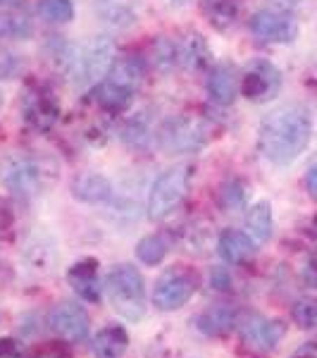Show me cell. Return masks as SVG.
I'll return each instance as SVG.
<instances>
[{
    "mask_svg": "<svg viewBox=\"0 0 317 358\" xmlns=\"http://www.w3.org/2000/svg\"><path fill=\"white\" fill-rule=\"evenodd\" d=\"M313 138V115L303 106H281L265 115L258 129V148L272 165H291Z\"/></svg>",
    "mask_w": 317,
    "mask_h": 358,
    "instance_id": "cell-1",
    "label": "cell"
},
{
    "mask_svg": "<svg viewBox=\"0 0 317 358\" xmlns=\"http://www.w3.org/2000/svg\"><path fill=\"white\" fill-rule=\"evenodd\" d=\"M148 72V60H143L141 55H119L115 57L110 72L105 74L101 84L96 89L98 103L103 110L108 113H122L129 108L131 98L138 91V86L143 84Z\"/></svg>",
    "mask_w": 317,
    "mask_h": 358,
    "instance_id": "cell-2",
    "label": "cell"
},
{
    "mask_svg": "<svg viewBox=\"0 0 317 358\" xmlns=\"http://www.w3.org/2000/svg\"><path fill=\"white\" fill-rule=\"evenodd\" d=\"M103 289L108 294V301L124 320L138 322L146 317L148 296H146V280L131 263H119L108 273Z\"/></svg>",
    "mask_w": 317,
    "mask_h": 358,
    "instance_id": "cell-3",
    "label": "cell"
},
{
    "mask_svg": "<svg viewBox=\"0 0 317 358\" xmlns=\"http://www.w3.org/2000/svg\"><path fill=\"white\" fill-rule=\"evenodd\" d=\"M3 184L8 192L20 199H31L41 194L53 179H57V170L48 160L34 158V155H10L3 165Z\"/></svg>",
    "mask_w": 317,
    "mask_h": 358,
    "instance_id": "cell-4",
    "label": "cell"
},
{
    "mask_svg": "<svg viewBox=\"0 0 317 358\" xmlns=\"http://www.w3.org/2000/svg\"><path fill=\"white\" fill-rule=\"evenodd\" d=\"M191 187V167L189 165H175L170 170L160 172V177L153 182L151 192H148L146 213L153 222H160L170 217L177 210Z\"/></svg>",
    "mask_w": 317,
    "mask_h": 358,
    "instance_id": "cell-5",
    "label": "cell"
},
{
    "mask_svg": "<svg viewBox=\"0 0 317 358\" xmlns=\"http://www.w3.org/2000/svg\"><path fill=\"white\" fill-rule=\"evenodd\" d=\"M115 62V41L110 36H96L86 48L74 50L69 77L77 84H101Z\"/></svg>",
    "mask_w": 317,
    "mask_h": 358,
    "instance_id": "cell-6",
    "label": "cell"
},
{
    "mask_svg": "<svg viewBox=\"0 0 317 358\" xmlns=\"http://www.w3.org/2000/svg\"><path fill=\"white\" fill-rule=\"evenodd\" d=\"M158 143L165 153H198L207 143V124L191 115L172 117L158 129Z\"/></svg>",
    "mask_w": 317,
    "mask_h": 358,
    "instance_id": "cell-7",
    "label": "cell"
},
{
    "mask_svg": "<svg viewBox=\"0 0 317 358\" xmlns=\"http://www.w3.org/2000/svg\"><path fill=\"white\" fill-rule=\"evenodd\" d=\"M196 289H198L196 275L189 273L182 265H177V268H170L167 273L160 275V280L153 287L151 299L155 308L163 310V313H170V310H179L182 306L191 301Z\"/></svg>",
    "mask_w": 317,
    "mask_h": 358,
    "instance_id": "cell-8",
    "label": "cell"
},
{
    "mask_svg": "<svg viewBox=\"0 0 317 358\" xmlns=\"http://www.w3.org/2000/svg\"><path fill=\"white\" fill-rule=\"evenodd\" d=\"M251 31L265 43H293L298 36V20L286 8L267 5L251 17Z\"/></svg>",
    "mask_w": 317,
    "mask_h": 358,
    "instance_id": "cell-9",
    "label": "cell"
},
{
    "mask_svg": "<svg viewBox=\"0 0 317 358\" xmlns=\"http://www.w3.org/2000/svg\"><path fill=\"white\" fill-rule=\"evenodd\" d=\"M281 91V72L272 62L253 60L246 72L241 74V96H246L253 103H267L279 96Z\"/></svg>",
    "mask_w": 317,
    "mask_h": 358,
    "instance_id": "cell-10",
    "label": "cell"
},
{
    "mask_svg": "<svg viewBox=\"0 0 317 358\" xmlns=\"http://www.w3.org/2000/svg\"><path fill=\"white\" fill-rule=\"evenodd\" d=\"M246 346L258 351H274L286 337V325L274 317H265L260 313H249L236 322Z\"/></svg>",
    "mask_w": 317,
    "mask_h": 358,
    "instance_id": "cell-11",
    "label": "cell"
},
{
    "mask_svg": "<svg viewBox=\"0 0 317 358\" xmlns=\"http://www.w3.org/2000/svg\"><path fill=\"white\" fill-rule=\"evenodd\" d=\"M50 330L67 344H79L89 337L91 317L77 301H60L50 310Z\"/></svg>",
    "mask_w": 317,
    "mask_h": 358,
    "instance_id": "cell-12",
    "label": "cell"
},
{
    "mask_svg": "<svg viewBox=\"0 0 317 358\" xmlns=\"http://www.w3.org/2000/svg\"><path fill=\"white\" fill-rule=\"evenodd\" d=\"M22 113H24L27 124H31L38 131H48L57 122L60 106H57V98L50 94V89L41 84H31L22 98Z\"/></svg>",
    "mask_w": 317,
    "mask_h": 358,
    "instance_id": "cell-13",
    "label": "cell"
},
{
    "mask_svg": "<svg viewBox=\"0 0 317 358\" xmlns=\"http://www.w3.org/2000/svg\"><path fill=\"white\" fill-rule=\"evenodd\" d=\"M67 285L86 303H101V280H98V261L96 258H82L67 270Z\"/></svg>",
    "mask_w": 317,
    "mask_h": 358,
    "instance_id": "cell-14",
    "label": "cell"
},
{
    "mask_svg": "<svg viewBox=\"0 0 317 358\" xmlns=\"http://www.w3.org/2000/svg\"><path fill=\"white\" fill-rule=\"evenodd\" d=\"M241 94V77L232 62L215 65L207 74V96L217 106H232Z\"/></svg>",
    "mask_w": 317,
    "mask_h": 358,
    "instance_id": "cell-15",
    "label": "cell"
},
{
    "mask_svg": "<svg viewBox=\"0 0 317 358\" xmlns=\"http://www.w3.org/2000/svg\"><path fill=\"white\" fill-rule=\"evenodd\" d=\"M256 246L258 244L253 241V236L249 232H241V229H224L220 239H217V253L229 265H241L251 261L258 251Z\"/></svg>",
    "mask_w": 317,
    "mask_h": 358,
    "instance_id": "cell-16",
    "label": "cell"
},
{
    "mask_svg": "<svg viewBox=\"0 0 317 358\" xmlns=\"http://www.w3.org/2000/svg\"><path fill=\"white\" fill-rule=\"evenodd\" d=\"M236 322H239V313H236L234 306L215 303L198 315L196 325H198V330L207 334V337H227L236 327Z\"/></svg>",
    "mask_w": 317,
    "mask_h": 358,
    "instance_id": "cell-17",
    "label": "cell"
},
{
    "mask_svg": "<svg viewBox=\"0 0 317 358\" xmlns=\"http://www.w3.org/2000/svg\"><path fill=\"white\" fill-rule=\"evenodd\" d=\"M91 351L96 358H124L129 351V332L122 325L101 327L91 339Z\"/></svg>",
    "mask_w": 317,
    "mask_h": 358,
    "instance_id": "cell-18",
    "label": "cell"
},
{
    "mask_svg": "<svg viewBox=\"0 0 317 358\" xmlns=\"http://www.w3.org/2000/svg\"><path fill=\"white\" fill-rule=\"evenodd\" d=\"M72 196L84 203H105L112 199V184L110 179L98 175V172H84L74 179Z\"/></svg>",
    "mask_w": 317,
    "mask_h": 358,
    "instance_id": "cell-19",
    "label": "cell"
},
{
    "mask_svg": "<svg viewBox=\"0 0 317 358\" xmlns=\"http://www.w3.org/2000/svg\"><path fill=\"white\" fill-rule=\"evenodd\" d=\"M96 13L110 27L126 29L136 22L138 3L136 0H96Z\"/></svg>",
    "mask_w": 317,
    "mask_h": 358,
    "instance_id": "cell-20",
    "label": "cell"
},
{
    "mask_svg": "<svg viewBox=\"0 0 317 358\" xmlns=\"http://www.w3.org/2000/svg\"><path fill=\"white\" fill-rule=\"evenodd\" d=\"M246 232L253 236L256 244H265V241L272 239L274 217H272V206H270L267 201H258V203L246 213Z\"/></svg>",
    "mask_w": 317,
    "mask_h": 358,
    "instance_id": "cell-21",
    "label": "cell"
},
{
    "mask_svg": "<svg viewBox=\"0 0 317 358\" xmlns=\"http://www.w3.org/2000/svg\"><path fill=\"white\" fill-rule=\"evenodd\" d=\"M177 48H179V65L184 69H191V72L203 69L207 65V60H210V48H207L205 38L196 31L186 34L184 41L177 43Z\"/></svg>",
    "mask_w": 317,
    "mask_h": 358,
    "instance_id": "cell-22",
    "label": "cell"
},
{
    "mask_svg": "<svg viewBox=\"0 0 317 358\" xmlns=\"http://www.w3.org/2000/svg\"><path fill=\"white\" fill-rule=\"evenodd\" d=\"M200 5L217 31H227L239 17V0H200Z\"/></svg>",
    "mask_w": 317,
    "mask_h": 358,
    "instance_id": "cell-23",
    "label": "cell"
},
{
    "mask_svg": "<svg viewBox=\"0 0 317 358\" xmlns=\"http://www.w3.org/2000/svg\"><path fill=\"white\" fill-rule=\"evenodd\" d=\"M148 65H153L160 74L172 72V69L179 65V48H177V43L167 36H160L151 48V60H148Z\"/></svg>",
    "mask_w": 317,
    "mask_h": 358,
    "instance_id": "cell-24",
    "label": "cell"
},
{
    "mask_svg": "<svg viewBox=\"0 0 317 358\" xmlns=\"http://www.w3.org/2000/svg\"><path fill=\"white\" fill-rule=\"evenodd\" d=\"M34 34V24L27 15L10 13L3 10L0 13V38H10V41H24Z\"/></svg>",
    "mask_w": 317,
    "mask_h": 358,
    "instance_id": "cell-25",
    "label": "cell"
},
{
    "mask_svg": "<svg viewBox=\"0 0 317 358\" xmlns=\"http://www.w3.org/2000/svg\"><path fill=\"white\" fill-rule=\"evenodd\" d=\"M167 251H170V246H167V239L163 234H146L136 244V258L143 265H151V268L165 261Z\"/></svg>",
    "mask_w": 317,
    "mask_h": 358,
    "instance_id": "cell-26",
    "label": "cell"
},
{
    "mask_svg": "<svg viewBox=\"0 0 317 358\" xmlns=\"http://www.w3.org/2000/svg\"><path fill=\"white\" fill-rule=\"evenodd\" d=\"M38 15L50 24H67L74 20V5L72 0H41Z\"/></svg>",
    "mask_w": 317,
    "mask_h": 358,
    "instance_id": "cell-27",
    "label": "cell"
},
{
    "mask_svg": "<svg viewBox=\"0 0 317 358\" xmlns=\"http://www.w3.org/2000/svg\"><path fill=\"white\" fill-rule=\"evenodd\" d=\"M246 201V187L239 179H224L220 192H217V203L222 210H239Z\"/></svg>",
    "mask_w": 317,
    "mask_h": 358,
    "instance_id": "cell-28",
    "label": "cell"
},
{
    "mask_svg": "<svg viewBox=\"0 0 317 358\" xmlns=\"http://www.w3.org/2000/svg\"><path fill=\"white\" fill-rule=\"evenodd\" d=\"M291 320L296 322L301 330H315L317 327V299H301L293 303Z\"/></svg>",
    "mask_w": 317,
    "mask_h": 358,
    "instance_id": "cell-29",
    "label": "cell"
},
{
    "mask_svg": "<svg viewBox=\"0 0 317 358\" xmlns=\"http://www.w3.org/2000/svg\"><path fill=\"white\" fill-rule=\"evenodd\" d=\"M151 127H148L146 122V117H134L129 124H126V129H124V141L129 143V146H134V148H146L148 146V141H151Z\"/></svg>",
    "mask_w": 317,
    "mask_h": 358,
    "instance_id": "cell-30",
    "label": "cell"
},
{
    "mask_svg": "<svg viewBox=\"0 0 317 358\" xmlns=\"http://www.w3.org/2000/svg\"><path fill=\"white\" fill-rule=\"evenodd\" d=\"M210 287L215 292H229L232 289V275H229L227 268L217 265V268L210 270Z\"/></svg>",
    "mask_w": 317,
    "mask_h": 358,
    "instance_id": "cell-31",
    "label": "cell"
},
{
    "mask_svg": "<svg viewBox=\"0 0 317 358\" xmlns=\"http://www.w3.org/2000/svg\"><path fill=\"white\" fill-rule=\"evenodd\" d=\"M13 222H15L13 208L5 203L3 199H0V234L8 232V229H13Z\"/></svg>",
    "mask_w": 317,
    "mask_h": 358,
    "instance_id": "cell-32",
    "label": "cell"
},
{
    "mask_svg": "<svg viewBox=\"0 0 317 358\" xmlns=\"http://www.w3.org/2000/svg\"><path fill=\"white\" fill-rule=\"evenodd\" d=\"M303 280H305V285H308L310 289H317V256H315V258H310L308 265H305Z\"/></svg>",
    "mask_w": 317,
    "mask_h": 358,
    "instance_id": "cell-33",
    "label": "cell"
},
{
    "mask_svg": "<svg viewBox=\"0 0 317 358\" xmlns=\"http://www.w3.org/2000/svg\"><path fill=\"white\" fill-rule=\"evenodd\" d=\"M36 358H72V356H69V351L65 349V346L53 344V346H45V349L38 351Z\"/></svg>",
    "mask_w": 317,
    "mask_h": 358,
    "instance_id": "cell-34",
    "label": "cell"
},
{
    "mask_svg": "<svg viewBox=\"0 0 317 358\" xmlns=\"http://www.w3.org/2000/svg\"><path fill=\"white\" fill-rule=\"evenodd\" d=\"M20 356V346H17L15 339L5 337L0 339V358H17Z\"/></svg>",
    "mask_w": 317,
    "mask_h": 358,
    "instance_id": "cell-35",
    "label": "cell"
},
{
    "mask_svg": "<svg viewBox=\"0 0 317 358\" xmlns=\"http://www.w3.org/2000/svg\"><path fill=\"white\" fill-rule=\"evenodd\" d=\"M305 189H308L310 199L317 201V160L313 165H310L308 175H305Z\"/></svg>",
    "mask_w": 317,
    "mask_h": 358,
    "instance_id": "cell-36",
    "label": "cell"
},
{
    "mask_svg": "<svg viewBox=\"0 0 317 358\" xmlns=\"http://www.w3.org/2000/svg\"><path fill=\"white\" fill-rule=\"evenodd\" d=\"M293 358H317V342H308L303 344L301 349H296Z\"/></svg>",
    "mask_w": 317,
    "mask_h": 358,
    "instance_id": "cell-37",
    "label": "cell"
},
{
    "mask_svg": "<svg viewBox=\"0 0 317 358\" xmlns=\"http://www.w3.org/2000/svg\"><path fill=\"white\" fill-rule=\"evenodd\" d=\"M24 0H0V8H20Z\"/></svg>",
    "mask_w": 317,
    "mask_h": 358,
    "instance_id": "cell-38",
    "label": "cell"
},
{
    "mask_svg": "<svg viewBox=\"0 0 317 358\" xmlns=\"http://www.w3.org/2000/svg\"><path fill=\"white\" fill-rule=\"evenodd\" d=\"M0 110H3V91H0Z\"/></svg>",
    "mask_w": 317,
    "mask_h": 358,
    "instance_id": "cell-39",
    "label": "cell"
},
{
    "mask_svg": "<svg viewBox=\"0 0 317 358\" xmlns=\"http://www.w3.org/2000/svg\"><path fill=\"white\" fill-rule=\"evenodd\" d=\"M177 3H182V0H177Z\"/></svg>",
    "mask_w": 317,
    "mask_h": 358,
    "instance_id": "cell-40",
    "label": "cell"
}]
</instances>
